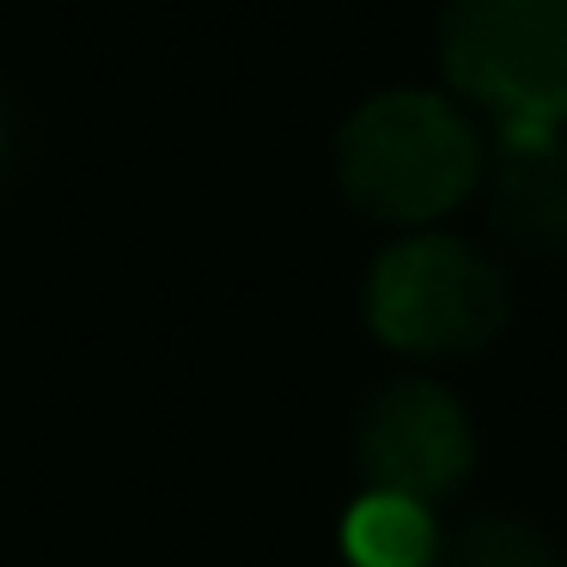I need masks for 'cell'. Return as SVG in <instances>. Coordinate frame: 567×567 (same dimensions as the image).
Returning a JSON list of instances; mask_svg holds the SVG:
<instances>
[{
	"label": "cell",
	"instance_id": "6da1fadb",
	"mask_svg": "<svg viewBox=\"0 0 567 567\" xmlns=\"http://www.w3.org/2000/svg\"><path fill=\"white\" fill-rule=\"evenodd\" d=\"M482 172V141L433 92H379L336 135V177L379 220H427L464 202Z\"/></svg>",
	"mask_w": 567,
	"mask_h": 567
},
{
	"label": "cell",
	"instance_id": "52a82bcc",
	"mask_svg": "<svg viewBox=\"0 0 567 567\" xmlns=\"http://www.w3.org/2000/svg\"><path fill=\"white\" fill-rule=\"evenodd\" d=\"M440 567H567L561 549L518 513H476L445 537Z\"/></svg>",
	"mask_w": 567,
	"mask_h": 567
},
{
	"label": "cell",
	"instance_id": "8992f818",
	"mask_svg": "<svg viewBox=\"0 0 567 567\" xmlns=\"http://www.w3.org/2000/svg\"><path fill=\"white\" fill-rule=\"evenodd\" d=\"M342 549L354 567H427L433 561V518L415 501L367 488L342 518Z\"/></svg>",
	"mask_w": 567,
	"mask_h": 567
},
{
	"label": "cell",
	"instance_id": "5b68a950",
	"mask_svg": "<svg viewBox=\"0 0 567 567\" xmlns=\"http://www.w3.org/2000/svg\"><path fill=\"white\" fill-rule=\"evenodd\" d=\"M488 220L530 257L567 250V141L561 128H501L488 165Z\"/></svg>",
	"mask_w": 567,
	"mask_h": 567
},
{
	"label": "cell",
	"instance_id": "3957f363",
	"mask_svg": "<svg viewBox=\"0 0 567 567\" xmlns=\"http://www.w3.org/2000/svg\"><path fill=\"white\" fill-rule=\"evenodd\" d=\"M513 311L506 275L464 238H409L372 262L367 281V318L391 348L409 354H464L501 336Z\"/></svg>",
	"mask_w": 567,
	"mask_h": 567
},
{
	"label": "cell",
	"instance_id": "7a4b0ae2",
	"mask_svg": "<svg viewBox=\"0 0 567 567\" xmlns=\"http://www.w3.org/2000/svg\"><path fill=\"white\" fill-rule=\"evenodd\" d=\"M440 62L501 128H561L567 0H445Z\"/></svg>",
	"mask_w": 567,
	"mask_h": 567
},
{
	"label": "cell",
	"instance_id": "277c9868",
	"mask_svg": "<svg viewBox=\"0 0 567 567\" xmlns=\"http://www.w3.org/2000/svg\"><path fill=\"white\" fill-rule=\"evenodd\" d=\"M354 457L372 494H396V501H433L452 494L470 476L476 457V433L470 415L457 409L452 391L427 379H396L367 396L354 421Z\"/></svg>",
	"mask_w": 567,
	"mask_h": 567
}]
</instances>
